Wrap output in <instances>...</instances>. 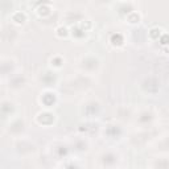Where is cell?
<instances>
[{
	"label": "cell",
	"instance_id": "obj_1",
	"mask_svg": "<svg viewBox=\"0 0 169 169\" xmlns=\"http://www.w3.org/2000/svg\"><path fill=\"white\" fill-rule=\"evenodd\" d=\"M12 20L16 24H24L26 21V16L23 12H16V13L12 15Z\"/></svg>",
	"mask_w": 169,
	"mask_h": 169
}]
</instances>
